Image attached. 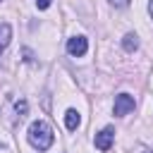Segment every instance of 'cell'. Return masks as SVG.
Here are the masks:
<instances>
[{
    "label": "cell",
    "instance_id": "1",
    "mask_svg": "<svg viewBox=\"0 0 153 153\" xmlns=\"http://www.w3.org/2000/svg\"><path fill=\"white\" fill-rule=\"evenodd\" d=\"M53 129L48 127V122H43V120H36V122H31V127H29V141H31V146L33 148H38V151H48L50 146H53Z\"/></svg>",
    "mask_w": 153,
    "mask_h": 153
},
{
    "label": "cell",
    "instance_id": "2",
    "mask_svg": "<svg viewBox=\"0 0 153 153\" xmlns=\"http://www.w3.org/2000/svg\"><path fill=\"white\" fill-rule=\"evenodd\" d=\"M134 110V98L129 96V93H120L117 98H115V115L117 117H124V115H129Z\"/></svg>",
    "mask_w": 153,
    "mask_h": 153
},
{
    "label": "cell",
    "instance_id": "3",
    "mask_svg": "<svg viewBox=\"0 0 153 153\" xmlns=\"http://www.w3.org/2000/svg\"><path fill=\"white\" fill-rule=\"evenodd\" d=\"M112 141H115V129L112 127H105L103 131L96 134V148L98 151H108L112 146Z\"/></svg>",
    "mask_w": 153,
    "mask_h": 153
},
{
    "label": "cell",
    "instance_id": "4",
    "mask_svg": "<svg viewBox=\"0 0 153 153\" xmlns=\"http://www.w3.org/2000/svg\"><path fill=\"white\" fill-rule=\"evenodd\" d=\"M86 48H88V43H86L84 36H74V38L67 41V53L74 55V57H81V55L86 53Z\"/></svg>",
    "mask_w": 153,
    "mask_h": 153
},
{
    "label": "cell",
    "instance_id": "5",
    "mask_svg": "<svg viewBox=\"0 0 153 153\" xmlns=\"http://www.w3.org/2000/svg\"><path fill=\"white\" fill-rule=\"evenodd\" d=\"M79 122H81L79 112H76V110H67V115H65V124H67V129L74 131V129L79 127Z\"/></svg>",
    "mask_w": 153,
    "mask_h": 153
},
{
    "label": "cell",
    "instance_id": "6",
    "mask_svg": "<svg viewBox=\"0 0 153 153\" xmlns=\"http://www.w3.org/2000/svg\"><path fill=\"white\" fill-rule=\"evenodd\" d=\"M10 38H12V29H10V24H0V53L7 48Z\"/></svg>",
    "mask_w": 153,
    "mask_h": 153
},
{
    "label": "cell",
    "instance_id": "7",
    "mask_svg": "<svg viewBox=\"0 0 153 153\" xmlns=\"http://www.w3.org/2000/svg\"><path fill=\"white\" fill-rule=\"evenodd\" d=\"M122 43H124V50H127V53H134V50L139 48V41H136V36H134V33H127Z\"/></svg>",
    "mask_w": 153,
    "mask_h": 153
},
{
    "label": "cell",
    "instance_id": "8",
    "mask_svg": "<svg viewBox=\"0 0 153 153\" xmlns=\"http://www.w3.org/2000/svg\"><path fill=\"white\" fill-rule=\"evenodd\" d=\"M14 108H17V112H22V115H24V112H26V100H17V105H14Z\"/></svg>",
    "mask_w": 153,
    "mask_h": 153
},
{
    "label": "cell",
    "instance_id": "9",
    "mask_svg": "<svg viewBox=\"0 0 153 153\" xmlns=\"http://www.w3.org/2000/svg\"><path fill=\"white\" fill-rule=\"evenodd\" d=\"M36 5H38V10H48L50 7V0H36Z\"/></svg>",
    "mask_w": 153,
    "mask_h": 153
},
{
    "label": "cell",
    "instance_id": "10",
    "mask_svg": "<svg viewBox=\"0 0 153 153\" xmlns=\"http://www.w3.org/2000/svg\"><path fill=\"white\" fill-rule=\"evenodd\" d=\"M148 12H151V17H153V0L148 2Z\"/></svg>",
    "mask_w": 153,
    "mask_h": 153
}]
</instances>
